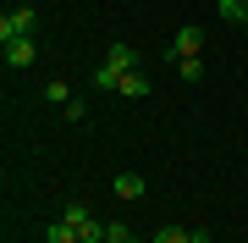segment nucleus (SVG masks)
Here are the masks:
<instances>
[{"label": "nucleus", "mask_w": 248, "mask_h": 243, "mask_svg": "<svg viewBox=\"0 0 248 243\" xmlns=\"http://www.w3.org/2000/svg\"><path fill=\"white\" fill-rule=\"evenodd\" d=\"M33 28H39V11H33V6L0 11V45H6V39H33Z\"/></svg>", "instance_id": "f257e3e1"}, {"label": "nucleus", "mask_w": 248, "mask_h": 243, "mask_svg": "<svg viewBox=\"0 0 248 243\" xmlns=\"http://www.w3.org/2000/svg\"><path fill=\"white\" fill-rule=\"evenodd\" d=\"M105 66H110L116 78H127V72H138L143 61H138V50L127 45V39H110V45H105Z\"/></svg>", "instance_id": "f03ea898"}, {"label": "nucleus", "mask_w": 248, "mask_h": 243, "mask_svg": "<svg viewBox=\"0 0 248 243\" xmlns=\"http://www.w3.org/2000/svg\"><path fill=\"white\" fill-rule=\"evenodd\" d=\"M0 61H6L11 72H22V66L39 61V45H33V39H6V45H0Z\"/></svg>", "instance_id": "7ed1b4c3"}, {"label": "nucleus", "mask_w": 248, "mask_h": 243, "mask_svg": "<svg viewBox=\"0 0 248 243\" xmlns=\"http://www.w3.org/2000/svg\"><path fill=\"white\" fill-rule=\"evenodd\" d=\"M204 50V33H199V28H177V33H171V61H187V55H199Z\"/></svg>", "instance_id": "20e7f679"}, {"label": "nucleus", "mask_w": 248, "mask_h": 243, "mask_svg": "<svg viewBox=\"0 0 248 243\" xmlns=\"http://www.w3.org/2000/svg\"><path fill=\"white\" fill-rule=\"evenodd\" d=\"M116 199H143V188H149V182H143V171H116Z\"/></svg>", "instance_id": "39448f33"}, {"label": "nucleus", "mask_w": 248, "mask_h": 243, "mask_svg": "<svg viewBox=\"0 0 248 243\" xmlns=\"http://www.w3.org/2000/svg\"><path fill=\"white\" fill-rule=\"evenodd\" d=\"M116 94H122V99H143V94H149V78H143V66H138V72H127L122 83H116Z\"/></svg>", "instance_id": "423d86ee"}, {"label": "nucleus", "mask_w": 248, "mask_h": 243, "mask_svg": "<svg viewBox=\"0 0 248 243\" xmlns=\"http://www.w3.org/2000/svg\"><path fill=\"white\" fill-rule=\"evenodd\" d=\"M45 238H50V243H83V238H78V227H72L66 216H55V221H50V232H45Z\"/></svg>", "instance_id": "0eeeda50"}, {"label": "nucleus", "mask_w": 248, "mask_h": 243, "mask_svg": "<svg viewBox=\"0 0 248 243\" xmlns=\"http://www.w3.org/2000/svg\"><path fill=\"white\" fill-rule=\"evenodd\" d=\"M215 11H221L226 22H237V28L248 22V0H221V6H215Z\"/></svg>", "instance_id": "6e6552de"}, {"label": "nucleus", "mask_w": 248, "mask_h": 243, "mask_svg": "<svg viewBox=\"0 0 248 243\" xmlns=\"http://www.w3.org/2000/svg\"><path fill=\"white\" fill-rule=\"evenodd\" d=\"M177 78L199 83V78H204V55H187V61H177Z\"/></svg>", "instance_id": "1a4fd4ad"}, {"label": "nucleus", "mask_w": 248, "mask_h": 243, "mask_svg": "<svg viewBox=\"0 0 248 243\" xmlns=\"http://www.w3.org/2000/svg\"><path fill=\"white\" fill-rule=\"evenodd\" d=\"M78 238H83V243H105V221H94V216L78 221Z\"/></svg>", "instance_id": "9d476101"}, {"label": "nucleus", "mask_w": 248, "mask_h": 243, "mask_svg": "<svg viewBox=\"0 0 248 243\" xmlns=\"http://www.w3.org/2000/svg\"><path fill=\"white\" fill-rule=\"evenodd\" d=\"M187 238H193V232H187V227H177V221H166V227L155 232V243H187Z\"/></svg>", "instance_id": "9b49d317"}, {"label": "nucleus", "mask_w": 248, "mask_h": 243, "mask_svg": "<svg viewBox=\"0 0 248 243\" xmlns=\"http://www.w3.org/2000/svg\"><path fill=\"white\" fill-rule=\"evenodd\" d=\"M105 243H138V238H133L127 221H105Z\"/></svg>", "instance_id": "f8f14e48"}, {"label": "nucleus", "mask_w": 248, "mask_h": 243, "mask_svg": "<svg viewBox=\"0 0 248 243\" xmlns=\"http://www.w3.org/2000/svg\"><path fill=\"white\" fill-rule=\"evenodd\" d=\"M45 99H50V105H66V99H72V89L55 78V83H45Z\"/></svg>", "instance_id": "ddd939ff"}, {"label": "nucleus", "mask_w": 248, "mask_h": 243, "mask_svg": "<svg viewBox=\"0 0 248 243\" xmlns=\"http://www.w3.org/2000/svg\"><path fill=\"white\" fill-rule=\"evenodd\" d=\"M61 216H66V221H72V227H78V221H89V216H94V210H89V205H83V199H72V205H66V210H61Z\"/></svg>", "instance_id": "4468645a"}, {"label": "nucleus", "mask_w": 248, "mask_h": 243, "mask_svg": "<svg viewBox=\"0 0 248 243\" xmlns=\"http://www.w3.org/2000/svg\"><path fill=\"white\" fill-rule=\"evenodd\" d=\"M61 111H66V122H83V116H89V105H83V99H78V94H72V99H66V105H61Z\"/></svg>", "instance_id": "2eb2a0df"}, {"label": "nucleus", "mask_w": 248, "mask_h": 243, "mask_svg": "<svg viewBox=\"0 0 248 243\" xmlns=\"http://www.w3.org/2000/svg\"><path fill=\"white\" fill-rule=\"evenodd\" d=\"M187 243H210V232H193V238H187Z\"/></svg>", "instance_id": "dca6fc26"}, {"label": "nucleus", "mask_w": 248, "mask_h": 243, "mask_svg": "<svg viewBox=\"0 0 248 243\" xmlns=\"http://www.w3.org/2000/svg\"><path fill=\"white\" fill-rule=\"evenodd\" d=\"M243 33H248V22H243Z\"/></svg>", "instance_id": "f3484780"}]
</instances>
